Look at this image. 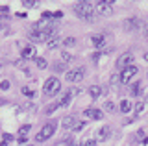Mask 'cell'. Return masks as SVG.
<instances>
[{
	"instance_id": "6da1fadb",
	"label": "cell",
	"mask_w": 148,
	"mask_h": 146,
	"mask_svg": "<svg viewBox=\"0 0 148 146\" xmlns=\"http://www.w3.org/2000/svg\"><path fill=\"white\" fill-rule=\"evenodd\" d=\"M74 13H76L80 19H85V20H91L92 19V13H95V4L92 2H78L74 4Z\"/></svg>"
},
{
	"instance_id": "7a4b0ae2",
	"label": "cell",
	"mask_w": 148,
	"mask_h": 146,
	"mask_svg": "<svg viewBox=\"0 0 148 146\" xmlns=\"http://www.w3.org/2000/svg\"><path fill=\"white\" fill-rule=\"evenodd\" d=\"M59 89H61V83H59L58 78H48L43 85V93L46 96H56L59 93Z\"/></svg>"
},
{
	"instance_id": "3957f363",
	"label": "cell",
	"mask_w": 148,
	"mask_h": 146,
	"mask_svg": "<svg viewBox=\"0 0 148 146\" xmlns=\"http://www.w3.org/2000/svg\"><path fill=\"white\" fill-rule=\"evenodd\" d=\"M56 122H48V124H45L43 126V130L39 131V133L35 135V141L37 143H43V141H46V139H50L54 133H56Z\"/></svg>"
},
{
	"instance_id": "277c9868",
	"label": "cell",
	"mask_w": 148,
	"mask_h": 146,
	"mask_svg": "<svg viewBox=\"0 0 148 146\" xmlns=\"http://www.w3.org/2000/svg\"><path fill=\"white\" fill-rule=\"evenodd\" d=\"M139 72V68L135 65H132V67H126V68H122L120 70V83H130V80L133 78Z\"/></svg>"
},
{
	"instance_id": "5b68a950",
	"label": "cell",
	"mask_w": 148,
	"mask_h": 146,
	"mask_svg": "<svg viewBox=\"0 0 148 146\" xmlns=\"http://www.w3.org/2000/svg\"><path fill=\"white\" fill-rule=\"evenodd\" d=\"M65 76H67V80L71 81V83H78V81H82L83 76H85V68H83V67L74 68V70H69Z\"/></svg>"
},
{
	"instance_id": "8992f818",
	"label": "cell",
	"mask_w": 148,
	"mask_h": 146,
	"mask_svg": "<svg viewBox=\"0 0 148 146\" xmlns=\"http://www.w3.org/2000/svg\"><path fill=\"white\" fill-rule=\"evenodd\" d=\"M96 8H98V13L100 15H111V13H113V2H111V0H100V2H96L95 4Z\"/></svg>"
},
{
	"instance_id": "52a82bcc",
	"label": "cell",
	"mask_w": 148,
	"mask_h": 146,
	"mask_svg": "<svg viewBox=\"0 0 148 146\" xmlns=\"http://www.w3.org/2000/svg\"><path fill=\"white\" fill-rule=\"evenodd\" d=\"M21 57L24 59V61H28V59H37V48L34 46V44H28V46L22 48Z\"/></svg>"
},
{
	"instance_id": "ba28073f",
	"label": "cell",
	"mask_w": 148,
	"mask_h": 146,
	"mask_svg": "<svg viewBox=\"0 0 148 146\" xmlns=\"http://www.w3.org/2000/svg\"><path fill=\"white\" fill-rule=\"evenodd\" d=\"M133 59H135V56H132V54H122V56L119 57V61H117V67L120 68H126V67H132L133 65Z\"/></svg>"
},
{
	"instance_id": "9c48e42d",
	"label": "cell",
	"mask_w": 148,
	"mask_h": 146,
	"mask_svg": "<svg viewBox=\"0 0 148 146\" xmlns=\"http://www.w3.org/2000/svg\"><path fill=\"white\" fill-rule=\"evenodd\" d=\"M83 115L87 118H92V120H102V118H104V113H102L100 109H95V107H87L85 111H83Z\"/></svg>"
},
{
	"instance_id": "30bf717a",
	"label": "cell",
	"mask_w": 148,
	"mask_h": 146,
	"mask_svg": "<svg viewBox=\"0 0 148 146\" xmlns=\"http://www.w3.org/2000/svg\"><path fill=\"white\" fill-rule=\"evenodd\" d=\"M91 43H92L95 48H104L106 46V37H104V35H92Z\"/></svg>"
},
{
	"instance_id": "8fae6325",
	"label": "cell",
	"mask_w": 148,
	"mask_h": 146,
	"mask_svg": "<svg viewBox=\"0 0 148 146\" xmlns=\"http://www.w3.org/2000/svg\"><path fill=\"white\" fill-rule=\"evenodd\" d=\"M30 41H34V43H46V37L43 31H30Z\"/></svg>"
},
{
	"instance_id": "7c38bea8",
	"label": "cell",
	"mask_w": 148,
	"mask_h": 146,
	"mask_svg": "<svg viewBox=\"0 0 148 146\" xmlns=\"http://www.w3.org/2000/svg\"><path fill=\"white\" fill-rule=\"evenodd\" d=\"M109 135H111V128L109 126H104V128H100V130H98V139L100 141L109 139Z\"/></svg>"
},
{
	"instance_id": "4fadbf2b",
	"label": "cell",
	"mask_w": 148,
	"mask_h": 146,
	"mask_svg": "<svg viewBox=\"0 0 148 146\" xmlns=\"http://www.w3.org/2000/svg\"><path fill=\"white\" fill-rule=\"evenodd\" d=\"M74 124H76V120H74V117H65L61 120V126L65 128V130H72Z\"/></svg>"
},
{
	"instance_id": "5bb4252c",
	"label": "cell",
	"mask_w": 148,
	"mask_h": 146,
	"mask_svg": "<svg viewBox=\"0 0 148 146\" xmlns=\"http://www.w3.org/2000/svg\"><path fill=\"white\" fill-rule=\"evenodd\" d=\"M89 94H91V98H98L102 94V87H100V85H91V87H89Z\"/></svg>"
},
{
	"instance_id": "9a60e30c",
	"label": "cell",
	"mask_w": 148,
	"mask_h": 146,
	"mask_svg": "<svg viewBox=\"0 0 148 146\" xmlns=\"http://www.w3.org/2000/svg\"><path fill=\"white\" fill-rule=\"evenodd\" d=\"M71 100H72V93H67V94L61 98V102H58V106H59V107H67L69 104H71Z\"/></svg>"
},
{
	"instance_id": "2e32d148",
	"label": "cell",
	"mask_w": 148,
	"mask_h": 146,
	"mask_svg": "<svg viewBox=\"0 0 148 146\" xmlns=\"http://www.w3.org/2000/svg\"><path fill=\"white\" fill-rule=\"evenodd\" d=\"M59 43H61V41H59V37H52V39L46 41V46H48L50 50H54V48H58V46H59Z\"/></svg>"
},
{
	"instance_id": "e0dca14e",
	"label": "cell",
	"mask_w": 148,
	"mask_h": 146,
	"mask_svg": "<svg viewBox=\"0 0 148 146\" xmlns=\"http://www.w3.org/2000/svg\"><path fill=\"white\" fill-rule=\"evenodd\" d=\"M120 111H122V113H130V111H132V102H130V100H122V102H120Z\"/></svg>"
},
{
	"instance_id": "ac0fdd59",
	"label": "cell",
	"mask_w": 148,
	"mask_h": 146,
	"mask_svg": "<svg viewBox=\"0 0 148 146\" xmlns=\"http://www.w3.org/2000/svg\"><path fill=\"white\" fill-rule=\"evenodd\" d=\"M141 85H143V83H141V81H135V83H133V85H132V87H130V93H132V94H133V96H137V94H139V93H141Z\"/></svg>"
},
{
	"instance_id": "d6986e66",
	"label": "cell",
	"mask_w": 148,
	"mask_h": 146,
	"mask_svg": "<svg viewBox=\"0 0 148 146\" xmlns=\"http://www.w3.org/2000/svg\"><path fill=\"white\" fill-rule=\"evenodd\" d=\"M30 130H32V126H22L21 130H18V137H22V139H28V133H30Z\"/></svg>"
},
{
	"instance_id": "ffe728a7",
	"label": "cell",
	"mask_w": 148,
	"mask_h": 146,
	"mask_svg": "<svg viewBox=\"0 0 148 146\" xmlns=\"http://www.w3.org/2000/svg\"><path fill=\"white\" fill-rule=\"evenodd\" d=\"M21 93L24 94V96H28V98H34V96H35V93H34V91H32L30 87H22V89H21Z\"/></svg>"
},
{
	"instance_id": "44dd1931",
	"label": "cell",
	"mask_w": 148,
	"mask_h": 146,
	"mask_svg": "<svg viewBox=\"0 0 148 146\" xmlns=\"http://www.w3.org/2000/svg\"><path fill=\"white\" fill-rule=\"evenodd\" d=\"M126 24H128V26H126L128 30H137V28H139V26H137V24H139V20H135V19H133V20H132V19L126 20Z\"/></svg>"
},
{
	"instance_id": "7402d4cb",
	"label": "cell",
	"mask_w": 148,
	"mask_h": 146,
	"mask_svg": "<svg viewBox=\"0 0 148 146\" xmlns=\"http://www.w3.org/2000/svg\"><path fill=\"white\" fill-rule=\"evenodd\" d=\"M35 65L39 67V68H46V67H48V63H46V59H43V57H37L35 59Z\"/></svg>"
},
{
	"instance_id": "603a6c76",
	"label": "cell",
	"mask_w": 148,
	"mask_h": 146,
	"mask_svg": "<svg viewBox=\"0 0 148 146\" xmlns=\"http://www.w3.org/2000/svg\"><path fill=\"white\" fill-rule=\"evenodd\" d=\"M59 56H61V61H63V63H69V61H72V59H74L69 52H61Z\"/></svg>"
},
{
	"instance_id": "cb8c5ba5",
	"label": "cell",
	"mask_w": 148,
	"mask_h": 146,
	"mask_svg": "<svg viewBox=\"0 0 148 146\" xmlns=\"http://www.w3.org/2000/svg\"><path fill=\"white\" fill-rule=\"evenodd\" d=\"M61 43L65 44V46H74V44H76V39H74V37H67V39H63Z\"/></svg>"
},
{
	"instance_id": "d4e9b609",
	"label": "cell",
	"mask_w": 148,
	"mask_h": 146,
	"mask_svg": "<svg viewBox=\"0 0 148 146\" xmlns=\"http://www.w3.org/2000/svg\"><path fill=\"white\" fill-rule=\"evenodd\" d=\"M135 137H137L139 141H141V143H143V141H145V139H148V137H146V133H145V130H139Z\"/></svg>"
},
{
	"instance_id": "484cf974",
	"label": "cell",
	"mask_w": 148,
	"mask_h": 146,
	"mask_svg": "<svg viewBox=\"0 0 148 146\" xmlns=\"http://www.w3.org/2000/svg\"><path fill=\"white\" fill-rule=\"evenodd\" d=\"M83 128H85V124H83V122H80V120H76V124H74L72 130H74V131H82Z\"/></svg>"
},
{
	"instance_id": "4316f807",
	"label": "cell",
	"mask_w": 148,
	"mask_h": 146,
	"mask_svg": "<svg viewBox=\"0 0 148 146\" xmlns=\"http://www.w3.org/2000/svg\"><path fill=\"white\" fill-rule=\"evenodd\" d=\"M104 109H106V111H113V109H115V104L113 102H106L104 104Z\"/></svg>"
},
{
	"instance_id": "83f0119b",
	"label": "cell",
	"mask_w": 148,
	"mask_h": 146,
	"mask_svg": "<svg viewBox=\"0 0 148 146\" xmlns=\"http://www.w3.org/2000/svg\"><path fill=\"white\" fill-rule=\"evenodd\" d=\"M143 109H145V102H137L135 104V113H141Z\"/></svg>"
},
{
	"instance_id": "f1b7e54d",
	"label": "cell",
	"mask_w": 148,
	"mask_h": 146,
	"mask_svg": "<svg viewBox=\"0 0 148 146\" xmlns=\"http://www.w3.org/2000/svg\"><path fill=\"white\" fill-rule=\"evenodd\" d=\"M83 146H96V141L95 139H85L83 141Z\"/></svg>"
},
{
	"instance_id": "f546056e",
	"label": "cell",
	"mask_w": 148,
	"mask_h": 146,
	"mask_svg": "<svg viewBox=\"0 0 148 146\" xmlns=\"http://www.w3.org/2000/svg\"><path fill=\"white\" fill-rule=\"evenodd\" d=\"M37 2H34V0H24V2H22V6L24 8H34Z\"/></svg>"
},
{
	"instance_id": "4dcf8cb0",
	"label": "cell",
	"mask_w": 148,
	"mask_h": 146,
	"mask_svg": "<svg viewBox=\"0 0 148 146\" xmlns=\"http://www.w3.org/2000/svg\"><path fill=\"white\" fill-rule=\"evenodd\" d=\"M0 89H2V91H8V89H9V81H8V80L0 81Z\"/></svg>"
},
{
	"instance_id": "1f68e13d",
	"label": "cell",
	"mask_w": 148,
	"mask_h": 146,
	"mask_svg": "<svg viewBox=\"0 0 148 146\" xmlns=\"http://www.w3.org/2000/svg\"><path fill=\"white\" fill-rule=\"evenodd\" d=\"M59 106H58V104H52V106H48V107H46V113H48V115H50V113H54L56 111V109H58Z\"/></svg>"
},
{
	"instance_id": "d6a6232c",
	"label": "cell",
	"mask_w": 148,
	"mask_h": 146,
	"mask_svg": "<svg viewBox=\"0 0 148 146\" xmlns=\"http://www.w3.org/2000/svg\"><path fill=\"white\" fill-rule=\"evenodd\" d=\"M2 137H4V141H6V143H11V141H15V137H13V135H9V133H4Z\"/></svg>"
},
{
	"instance_id": "836d02e7",
	"label": "cell",
	"mask_w": 148,
	"mask_h": 146,
	"mask_svg": "<svg viewBox=\"0 0 148 146\" xmlns=\"http://www.w3.org/2000/svg\"><path fill=\"white\" fill-rule=\"evenodd\" d=\"M63 70H65L63 65H59V63H56V65H54V72H63Z\"/></svg>"
},
{
	"instance_id": "e575fe53",
	"label": "cell",
	"mask_w": 148,
	"mask_h": 146,
	"mask_svg": "<svg viewBox=\"0 0 148 146\" xmlns=\"http://www.w3.org/2000/svg\"><path fill=\"white\" fill-rule=\"evenodd\" d=\"M119 81H120V76H117V74H113V76H111V83H113V85H117Z\"/></svg>"
},
{
	"instance_id": "d590c367",
	"label": "cell",
	"mask_w": 148,
	"mask_h": 146,
	"mask_svg": "<svg viewBox=\"0 0 148 146\" xmlns=\"http://www.w3.org/2000/svg\"><path fill=\"white\" fill-rule=\"evenodd\" d=\"M0 13H2V15H8V13H9V8L8 6H2V8H0Z\"/></svg>"
},
{
	"instance_id": "8d00e7d4",
	"label": "cell",
	"mask_w": 148,
	"mask_h": 146,
	"mask_svg": "<svg viewBox=\"0 0 148 146\" xmlns=\"http://www.w3.org/2000/svg\"><path fill=\"white\" fill-rule=\"evenodd\" d=\"M102 56V54L100 52H95V54H92V61H98V57Z\"/></svg>"
},
{
	"instance_id": "74e56055",
	"label": "cell",
	"mask_w": 148,
	"mask_h": 146,
	"mask_svg": "<svg viewBox=\"0 0 148 146\" xmlns=\"http://www.w3.org/2000/svg\"><path fill=\"white\" fill-rule=\"evenodd\" d=\"M17 141H18V144H26L28 143V139H22V137H18Z\"/></svg>"
},
{
	"instance_id": "f35d334b",
	"label": "cell",
	"mask_w": 148,
	"mask_h": 146,
	"mask_svg": "<svg viewBox=\"0 0 148 146\" xmlns=\"http://www.w3.org/2000/svg\"><path fill=\"white\" fill-rule=\"evenodd\" d=\"M0 146H8V143H6V141H2V143H0Z\"/></svg>"
},
{
	"instance_id": "ab89813d",
	"label": "cell",
	"mask_w": 148,
	"mask_h": 146,
	"mask_svg": "<svg viewBox=\"0 0 148 146\" xmlns=\"http://www.w3.org/2000/svg\"><path fill=\"white\" fill-rule=\"evenodd\" d=\"M145 61H146V63H148V52H146V54H145Z\"/></svg>"
},
{
	"instance_id": "60d3db41",
	"label": "cell",
	"mask_w": 148,
	"mask_h": 146,
	"mask_svg": "<svg viewBox=\"0 0 148 146\" xmlns=\"http://www.w3.org/2000/svg\"><path fill=\"white\" fill-rule=\"evenodd\" d=\"M2 28H4V22H2V20H0V30H2Z\"/></svg>"
},
{
	"instance_id": "b9f144b4",
	"label": "cell",
	"mask_w": 148,
	"mask_h": 146,
	"mask_svg": "<svg viewBox=\"0 0 148 146\" xmlns=\"http://www.w3.org/2000/svg\"><path fill=\"white\" fill-rule=\"evenodd\" d=\"M24 146H34V144H24Z\"/></svg>"
},
{
	"instance_id": "7bdbcfd3",
	"label": "cell",
	"mask_w": 148,
	"mask_h": 146,
	"mask_svg": "<svg viewBox=\"0 0 148 146\" xmlns=\"http://www.w3.org/2000/svg\"><path fill=\"white\" fill-rule=\"evenodd\" d=\"M146 76H148V74H146Z\"/></svg>"
}]
</instances>
